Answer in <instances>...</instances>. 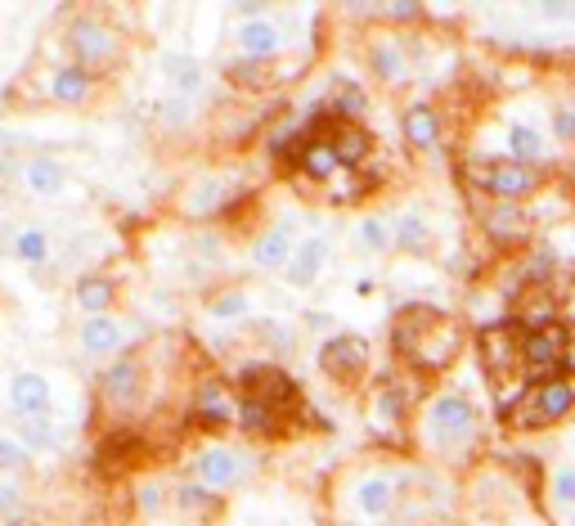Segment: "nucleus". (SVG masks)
<instances>
[{
  "mask_svg": "<svg viewBox=\"0 0 575 526\" xmlns=\"http://www.w3.org/2000/svg\"><path fill=\"white\" fill-rule=\"evenodd\" d=\"M391 343H396V351L409 365L436 374V369H445L458 356V347H464V334H458V325L449 320V315H440L432 306H409L400 320H396Z\"/></svg>",
  "mask_w": 575,
  "mask_h": 526,
  "instance_id": "obj_1",
  "label": "nucleus"
},
{
  "mask_svg": "<svg viewBox=\"0 0 575 526\" xmlns=\"http://www.w3.org/2000/svg\"><path fill=\"white\" fill-rule=\"evenodd\" d=\"M477 428H482V418H477V405L468 396H458V391H445L427 405V418H423V433L436 450L445 455H458V450H468L477 441Z\"/></svg>",
  "mask_w": 575,
  "mask_h": 526,
  "instance_id": "obj_2",
  "label": "nucleus"
},
{
  "mask_svg": "<svg viewBox=\"0 0 575 526\" xmlns=\"http://www.w3.org/2000/svg\"><path fill=\"white\" fill-rule=\"evenodd\" d=\"M575 414V378H548V383H526L517 396V409H508L513 428H553Z\"/></svg>",
  "mask_w": 575,
  "mask_h": 526,
  "instance_id": "obj_3",
  "label": "nucleus"
},
{
  "mask_svg": "<svg viewBox=\"0 0 575 526\" xmlns=\"http://www.w3.org/2000/svg\"><path fill=\"white\" fill-rule=\"evenodd\" d=\"M468 180L473 189H482L490 202H526L544 189V167H526V162H468Z\"/></svg>",
  "mask_w": 575,
  "mask_h": 526,
  "instance_id": "obj_4",
  "label": "nucleus"
},
{
  "mask_svg": "<svg viewBox=\"0 0 575 526\" xmlns=\"http://www.w3.org/2000/svg\"><path fill=\"white\" fill-rule=\"evenodd\" d=\"M571 338L575 329L571 325H548V329H531L522 338V369H526V383H548V378H562V360L571 351Z\"/></svg>",
  "mask_w": 575,
  "mask_h": 526,
  "instance_id": "obj_5",
  "label": "nucleus"
},
{
  "mask_svg": "<svg viewBox=\"0 0 575 526\" xmlns=\"http://www.w3.org/2000/svg\"><path fill=\"white\" fill-rule=\"evenodd\" d=\"M68 46H72V54H77L81 68H103V63H112V59L122 54L118 32L103 28L99 19H77L68 28Z\"/></svg>",
  "mask_w": 575,
  "mask_h": 526,
  "instance_id": "obj_6",
  "label": "nucleus"
},
{
  "mask_svg": "<svg viewBox=\"0 0 575 526\" xmlns=\"http://www.w3.org/2000/svg\"><path fill=\"white\" fill-rule=\"evenodd\" d=\"M522 338H526V329L513 320V325H490L486 334H482V360H486V369L495 374V378H504V374H522V383H526V369H522Z\"/></svg>",
  "mask_w": 575,
  "mask_h": 526,
  "instance_id": "obj_7",
  "label": "nucleus"
},
{
  "mask_svg": "<svg viewBox=\"0 0 575 526\" xmlns=\"http://www.w3.org/2000/svg\"><path fill=\"white\" fill-rule=\"evenodd\" d=\"M319 365H324V374H328V378L351 383V378H360V374H365V365H369V343H365V338H356V334H337V338H328V343H324Z\"/></svg>",
  "mask_w": 575,
  "mask_h": 526,
  "instance_id": "obj_8",
  "label": "nucleus"
},
{
  "mask_svg": "<svg viewBox=\"0 0 575 526\" xmlns=\"http://www.w3.org/2000/svg\"><path fill=\"white\" fill-rule=\"evenodd\" d=\"M531 226H535V217L526 212L522 202H486V207H482V230H486L499 248L526 244V239H531Z\"/></svg>",
  "mask_w": 575,
  "mask_h": 526,
  "instance_id": "obj_9",
  "label": "nucleus"
},
{
  "mask_svg": "<svg viewBox=\"0 0 575 526\" xmlns=\"http://www.w3.org/2000/svg\"><path fill=\"white\" fill-rule=\"evenodd\" d=\"M194 482L202 490H229L244 482V455L239 450H225V446H211L194 459Z\"/></svg>",
  "mask_w": 575,
  "mask_h": 526,
  "instance_id": "obj_10",
  "label": "nucleus"
},
{
  "mask_svg": "<svg viewBox=\"0 0 575 526\" xmlns=\"http://www.w3.org/2000/svg\"><path fill=\"white\" fill-rule=\"evenodd\" d=\"M369 68H374V77L383 81V86H409V77H414V59H409V46L405 41H396V37H378L374 46H369Z\"/></svg>",
  "mask_w": 575,
  "mask_h": 526,
  "instance_id": "obj_11",
  "label": "nucleus"
},
{
  "mask_svg": "<svg viewBox=\"0 0 575 526\" xmlns=\"http://www.w3.org/2000/svg\"><path fill=\"white\" fill-rule=\"evenodd\" d=\"M396 495H400V477H391V473H369V477H360V486H356V504H360V513L365 517H391V508H396Z\"/></svg>",
  "mask_w": 575,
  "mask_h": 526,
  "instance_id": "obj_12",
  "label": "nucleus"
},
{
  "mask_svg": "<svg viewBox=\"0 0 575 526\" xmlns=\"http://www.w3.org/2000/svg\"><path fill=\"white\" fill-rule=\"evenodd\" d=\"M239 50L248 54V59H275L279 50H284V32H279V23H270V19H248L244 28H239Z\"/></svg>",
  "mask_w": 575,
  "mask_h": 526,
  "instance_id": "obj_13",
  "label": "nucleus"
},
{
  "mask_svg": "<svg viewBox=\"0 0 575 526\" xmlns=\"http://www.w3.org/2000/svg\"><path fill=\"white\" fill-rule=\"evenodd\" d=\"M235 396H229V387L220 378H202L198 396H194V414L202 418V424H229L235 418Z\"/></svg>",
  "mask_w": 575,
  "mask_h": 526,
  "instance_id": "obj_14",
  "label": "nucleus"
},
{
  "mask_svg": "<svg viewBox=\"0 0 575 526\" xmlns=\"http://www.w3.org/2000/svg\"><path fill=\"white\" fill-rule=\"evenodd\" d=\"M400 127H405V140L414 149H436L440 145V113L432 109V103H409Z\"/></svg>",
  "mask_w": 575,
  "mask_h": 526,
  "instance_id": "obj_15",
  "label": "nucleus"
},
{
  "mask_svg": "<svg viewBox=\"0 0 575 526\" xmlns=\"http://www.w3.org/2000/svg\"><path fill=\"white\" fill-rule=\"evenodd\" d=\"M504 145H508V162L539 167V162L548 158V145H544V136H539V127H535V122H513Z\"/></svg>",
  "mask_w": 575,
  "mask_h": 526,
  "instance_id": "obj_16",
  "label": "nucleus"
},
{
  "mask_svg": "<svg viewBox=\"0 0 575 526\" xmlns=\"http://www.w3.org/2000/svg\"><path fill=\"white\" fill-rule=\"evenodd\" d=\"M297 162H301V171H306V176H315V180H333V176L341 171L337 145H333V140H324V136L306 140V145H301V153H297Z\"/></svg>",
  "mask_w": 575,
  "mask_h": 526,
  "instance_id": "obj_17",
  "label": "nucleus"
},
{
  "mask_svg": "<svg viewBox=\"0 0 575 526\" xmlns=\"http://www.w3.org/2000/svg\"><path fill=\"white\" fill-rule=\"evenodd\" d=\"M333 145H337L341 167H365L369 153H374V136H369L360 122H341L337 136H333Z\"/></svg>",
  "mask_w": 575,
  "mask_h": 526,
  "instance_id": "obj_18",
  "label": "nucleus"
},
{
  "mask_svg": "<svg viewBox=\"0 0 575 526\" xmlns=\"http://www.w3.org/2000/svg\"><path fill=\"white\" fill-rule=\"evenodd\" d=\"M81 347L90 356H108L122 347V325L112 320V315H90V320L81 325Z\"/></svg>",
  "mask_w": 575,
  "mask_h": 526,
  "instance_id": "obj_19",
  "label": "nucleus"
},
{
  "mask_svg": "<svg viewBox=\"0 0 575 526\" xmlns=\"http://www.w3.org/2000/svg\"><path fill=\"white\" fill-rule=\"evenodd\" d=\"M140 391V365L136 360H118L112 369H103V396L112 405H131Z\"/></svg>",
  "mask_w": 575,
  "mask_h": 526,
  "instance_id": "obj_20",
  "label": "nucleus"
},
{
  "mask_svg": "<svg viewBox=\"0 0 575 526\" xmlns=\"http://www.w3.org/2000/svg\"><path fill=\"white\" fill-rule=\"evenodd\" d=\"M10 400L19 414H46L50 409V383L41 374H19L10 387Z\"/></svg>",
  "mask_w": 575,
  "mask_h": 526,
  "instance_id": "obj_21",
  "label": "nucleus"
},
{
  "mask_svg": "<svg viewBox=\"0 0 575 526\" xmlns=\"http://www.w3.org/2000/svg\"><path fill=\"white\" fill-rule=\"evenodd\" d=\"M275 409H279V405H270V400H261V396H248V400H239V424H244L252 437H275V433H279Z\"/></svg>",
  "mask_w": 575,
  "mask_h": 526,
  "instance_id": "obj_22",
  "label": "nucleus"
},
{
  "mask_svg": "<svg viewBox=\"0 0 575 526\" xmlns=\"http://www.w3.org/2000/svg\"><path fill=\"white\" fill-rule=\"evenodd\" d=\"M50 95H54L59 103H81V99L90 95V72H86L81 63H63V68L50 77Z\"/></svg>",
  "mask_w": 575,
  "mask_h": 526,
  "instance_id": "obj_23",
  "label": "nucleus"
},
{
  "mask_svg": "<svg viewBox=\"0 0 575 526\" xmlns=\"http://www.w3.org/2000/svg\"><path fill=\"white\" fill-rule=\"evenodd\" d=\"M324 257H328V239H306V244H301V252H297V257H293V266H288V284H297V288L315 284V275H319Z\"/></svg>",
  "mask_w": 575,
  "mask_h": 526,
  "instance_id": "obj_24",
  "label": "nucleus"
},
{
  "mask_svg": "<svg viewBox=\"0 0 575 526\" xmlns=\"http://www.w3.org/2000/svg\"><path fill=\"white\" fill-rule=\"evenodd\" d=\"M19 437L32 446V450H54L63 441V428L50 424L46 414H19Z\"/></svg>",
  "mask_w": 575,
  "mask_h": 526,
  "instance_id": "obj_25",
  "label": "nucleus"
},
{
  "mask_svg": "<svg viewBox=\"0 0 575 526\" xmlns=\"http://www.w3.org/2000/svg\"><path fill=\"white\" fill-rule=\"evenodd\" d=\"M23 180H28L32 193H59L63 189V167L54 158H32L23 167Z\"/></svg>",
  "mask_w": 575,
  "mask_h": 526,
  "instance_id": "obj_26",
  "label": "nucleus"
},
{
  "mask_svg": "<svg viewBox=\"0 0 575 526\" xmlns=\"http://www.w3.org/2000/svg\"><path fill=\"white\" fill-rule=\"evenodd\" d=\"M400 252H414V257H423V252H432V230H427V221L423 217H400L396 221V239H391Z\"/></svg>",
  "mask_w": 575,
  "mask_h": 526,
  "instance_id": "obj_27",
  "label": "nucleus"
},
{
  "mask_svg": "<svg viewBox=\"0 0 575 526\" xmlns=\"http://www.w3.org/2000/svg\"><path fill=\"white\" fill-rule=\"evenodd\" d=\"M162 68H167L171 86H176V90H180L185 99L202 90V68H198L194 59H185V54H167V59H162Z\"/></svg>",
  "mask_w": 575,
  "mask_h": 526,
  "instance_id": "obj_28",
  "label": "nucleus"
},
{
  "mask_svg": "<svg viewBox=\"0 0 575 526\" xmlns=\"http://www.w3.org/2000/svg\"><path fill=\"white\" fill-rule=\"evenodd\" d=\"M288 248H293V226H275V230L252 248V261H257V266H279V261L288 257Z\"/></svg>",
  "mask_w": 575,
  "mask_h": 526,
  "instance_id": "obj_29",
  "label": "nucleus"
},
{
  "mask_svg": "<svg viewBox=\"0 0 575 526\" xmlns=\"http://www.w3.org/2000/svg\"><path fill=\"white\" fill-rule=\"evenodd\" d=\"M77 301H81L90 315H108V306H112V284H108L103 275H86V279L77 284Z\"/></svg>",
  "mask_w": 575,
  "mask_h": 526,
  "instance_id": "obj_30",
  "label": "nucleus"
},
{
  "mask_svg": "<svg viewBox=\"0 0 575 526\" xmlns=\"http://www.w3.org/2000/svg\"><path fill=\"white\" fill-rule=\"evenodd\" d=\"M365 109H369L365 90H360L356 81H341V86H337V99H333V113H337V118H347V122H356Z\"/></svg>",
  "mask_w": 575,
  "mask_h": 526,
  "instance_id": "obj_31",
  "label": "nucleus"
},
{
  "mask_svg": "<svg viewBox=\"0 0 575 526\" xmlns=\"http://www.w3.org/2000/svg\"><path fill=\"white\" fill-rule=\"evenodd\" d=\"M548 127H553V140L557 145H575V99H557L553 103Z\"/></svg>",
  "mask_w": 575,
  "mask_h": 526,
  "instance_id": "obj_32",
  "label": "nucleus"
},
{
  "mask_svg": "<svg viewBox=\"0 0 575 526\" xmlns=\"http://www.w3.org/2000/svg\"><path fill=\"white\" fill-rule=\"evenodd\" d=\"M548 499H553V508H575V468L548 473Z\"/></svg>",
  "mask_w": 575,
  "mask_h": 526,
  "instance_id": "obj_33",
  "label": "nucleus"
},
{
  "mask_svg": "<svg viewBox=\"0 0 575 526\" xmlns=\"http://www.w3.org/2000/svg\"><path fill=\"white\" fill-rule=\"evenodd\" d=\"M14 252H19V261L41 266V261H46V235H41V230H23V235L14 239Z\"/></svg>",
  "mask_w": 575,
  "mask_h": 526,
  "instance_id": "obj_34",
  "label": "nucleus"
},
{
  "mask_svg": "<svg viewBox=\"0 0 575 526\" xmlns=\"http://www.w3.org/2000/svg\"><path fill=\"white\" fill-rule=\"evenodd\" d=\"M535 19L539 23H575V0H544V6H535Z\"/></svg>",
  "mask_w": 575,
  "mask_h": 526,
  "instance_id": "obj_35",
  "label": "nucleus"
},
{
  "mask_svg": "<svg viewBox=\"0 0 575 526\" xmlns=\"http://www.w3.org/2000/svg\"><path fill=\"white\" fill-rule=\"evenodd\" d=\"M0 513H6V517L23 513V486L14 477H0Z\"/></svg>",
  "mask_w": 575,
  "mask_h": 526,
  "instance_id": "obj_36",
  "label": "nucleus"
},
{
  "mask_svg": "<svg viewBox=\"0 0 575 526\" xmlns=\"http://www.w3.org/2000/svg\"><path fill=\"white\" fill-rule=\"evenodd\" d=\"M391 239H396V235H391L383 221H365V226H360V244H365L369 252H383Z\"/></svg>",
  "mask_w": 575,
  "mask_h": 526,
  "instance_id": "obj_37",
  "label": "nucleus"
},
{
  "mask_svg": "<svg viewBox=\"0 0 575 526\" xmlns=\"http://www.w3.org/2000/svg\"><path fill=\"white\" fill-rule=\"evenodd\" d=\"M383 10H387V19H396V23H414V19L423 14L418 0H396V6H383Z\"/></svg>",
  "mask_w": 575,
  "mask_h": 526,
  "instance_id": "obj_38",
  "label": "nucleus"
},
{
  "mask_svg": "<svg viewBox=\"0 0 575 526\" xmlns=\"http://www.w3.org/2000/svg\"><path fill=\"white\" fill-rule=\"evenodd\" d=\"M180 504H185V508H202V513L216 508V499H211L202 486H185V490H180Z\"/></svg>",
  "mask_w": 575,
  "mask_h": 526,
  "instance_id": "obj_39",
  "label": "nucleus"
},
{
  "mask_svg": "<svg viewBox=\"0 0 575 526\" xmlns=\"http://www.w3.org/2000/svg\"><path fill=\"white\" fill-rule=\"evenodd\" d=\"M229 77H235L239 86H266V81H261V63H257V59H248V63H239V68H229Z\"/></svg>",
  "mask_w": 575,
  "mask_h": 526,
  "instance_id": "obj_40",
  "label": "nucleus"
},
{
  "mask_svg": "<svg viewBox=\"0 0 575 526\" xmlns=\"http://www.w3.org/2000/svg\"><path fill=\"white\" fill-rule=\"evenodd\" d=\"M211 310H216V315H225V320H235V315H244V310H248V301H244L239 292H229V297L211 301Z\"/></svg>",
  "mask_w": 575,
  "mask_h": 526,
  "instance_id": "obj_41",
  "label": "nucleus"
},
{
  "mask_svg": "<svg viewBox=\"0 0 575 526\" xmlns=\"http://www.w3.org/2000/svg\"><path fill=\"white\" fill-rule=\"evenodd\" d=\"M23 464H28V455H23L14 441L0 437V468H23Z\"/></svg>",
  "mask_w": 575,
  "mask_h": 526,
  "instance_id": "obj_42",
  "label": "nucleus"
},
{
  "mask_svg": "<svg viewBox=\"0 0 575 526\" xmlns=\"http://www.w3.org/2000/svg\"><path fill=\"white\" fill-rule=\"evenodd\" d=\"M162 113H167V122H185V113H189V109H185V99H180V103L171 99V103H167V109H162Z\"/></svg>",
  "mask_w": 575,
  "mask_h": 526,
  "instance_id": "obj_43",
  "label": "nucleus"
}]
</instances>
